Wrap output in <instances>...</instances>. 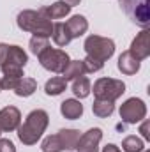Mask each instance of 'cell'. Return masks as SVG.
Returning <instances> with one entry per match:
<instances>
[{
  "label": "cell",
  "instance_id": "6da1fadb",
  "mask_svg": "<svg viewBox=\"0 0 150 152\" xmlns=\"http://www.w3.org/2000/svg\"><path fill=\"white\" fill-rule=\"evenodd\" d=\"M50 122V117L44 110H34L30 112L27 120L18 127V138L21 143L25 145H34L37 143V140L42 136V133L46 131Z\"/></svg>",
  "mask_w": 150,
  "mask_h": 152
},
{
  "label": "cell",
  "instance_id": "7a4b0ae2",
  "mask_svg": "<svg viewBox=\"0 0 150 152\" xmlns=\"http://www.w3.org/2000/svg\"><path fill=\"white\" fill-rule=\"evenodd\" d=\"M27 62H28V57L20 46H9L0 42V69L4 76L21 78Z\"/></svg>",
  "mask_w": 150,
  "mask_h": 152
},
{
  "label": "cell",
  "instance_id": "3957f363",
  "mask_svg": "<svg viewBox=\"0 0 150 152\" xmlns=\"http://www.w3.org/2000/svg\"><path fill=\"white\" fill-rule=\"evenodd\" d=\"M16 23L21 30L25 32H32L34 36H42V37H50L51 30H53V23L51 20H48L44 14H41L39 11H21L16 18Z\"/></svg>",
  "mask_w": 150,
  "mask_h": 152
},
{
  "label": "cell",
  "instance_id": "277c9868",
  "mask_svg": "<svg viewBox=\"0 0 150 152\" xmlns=\"http://www.w3.org/2000/svg\"><path fill=\"white\" fill-rule=\"evenodd\" d=\"M83 48L87 51V57H92L99 62H106L115 53V42L111 39L101 37V36H88L85 39Z\"/></svg>",
  "mask_w": 150,
  "mask_h": 152
},
{
  "label": "cell",
  "instance_id": "5b68a950",
  "mask_svg": "<svg viewBox=\"0 0 150 152\" xmlns=\"http://www.w3.org/2000/svg\"><path fill=\"white\" fill-rule=\"evenodd\" d=\"M122 11L129 16L131 21H134L141 28H149L150 25V9L149 0H118Z\"/></svg>",
  "mask_w": 150,
  "mask_h": 152
},
{
  "label": "cell",
  "instance_id": "8992f818",
  "mask_svg": "<svg viewBox=\"0 0 150 152\" xmlns=\"http://www.w3.org/2000/svg\"><path fill=\"white\" fill-rule=\"evenodd\" d=\"M125 92V83L115 78H99L94 83V96L95 99L104 101H117Z\"/></svg>",
  "mask_w": 150,
  "mask_h": 152
},
{
  "label": "cell",
  "instance_id": "52a82bcc",
  "mask_svg": "<svg viewBox=\"0 0 150 152\" xmlns=\"http://www.w3.org/2000/svg\"><path fill=\"white\" fill-rule=\"evenodd\" d=\"M41 66L51 73H64V69L67 67L69 64V55L64 51V50H58V48H46L41 55L37 57Z\"/></svg>",
  "mask_w": 150,
  "mask_h": 152
},
{
  "label": "cell",
  "instance_id": "ba28073f",
  "mask_svg": "<svg viewBox=\"0 0 150 152\" xmlns=\"http://www.w3.org/2000/svg\"><path fill=\"white\" fill-rule=\"evenodd\" d=\"M147 115V106L141 99L138 97H131L127 99L122 106H120V118L125 124H136L141 122Z\"/></svg>",
  "mask_w": 150,
  "mask_h": 152
},
{
  "label": "cell",
  "instance_id": "9c48e42d",
  "mask_svg": "<svg viewBox=\"0 0 150 152\" xmlns=\"http://www.w3.org/2000/svg\"><path fill=\"white\" fill-rule=\"evenodd\" d=\"M150 32L149 28H143L136 37L134 41L131 42V48H129V53L136 58V60H145L147 57L150 55Z\"/></svg>",
  "mask_w": 150,
  "mask_h": 152
},
{
  "label": "cell",
  "instance_id": "30bf717a",
  "mask_svg": "<svg viewBox=\"0 0 150 152\" xmlns=\"http://www.w3.org/2000/svg\"><path fill=\"white\" fill-rule=\"evenodd\" d=\"M101 138H103V131L99 127L88 129L83 136H79L76 149H78V152H99Z\"/></svg>",
  "mask_w": 150,
  "mask_h": 152
},
{
  "label": "cell",
  "instance_id": "8fae6325",
  "mask_svg": "<svg viewBox=\"0 0 150 152\" xmlns=\"http://www.w3.org/2000/svg\"><path fill=\"white\" fill-rule=\"evenodd\" d=\"M21 113L16 106H5L0 110V131H14L20 127Z\"/></svg>",
  "mask_w": 150,
  "mask_h": 152
},
{
  "label": "cell",
  "instance_id": "7c38bea8",
  "mask_svg": "<svg viewBox=\"0 0 150 152\" xmlns=\"http://www.w3.org/2000/svg\"><path fill=\"white\" fill-rule=\"evenodd\" d=\"M41 14H44L48 20H60V18H66L69 12H71V7L64 2H55L51 5H44L39 9Z\"/></svg>",
  "mask_w": 150,
  "mask_h": 152
},
{
  "label": "cell",
  "instance_id": "4fadbf2b",
  "mask_svg": "<svg viewBox=\"0 0 150 152\" xmlns=\"http://www.w3.org/2000/svg\"><path fill=\"white\" fill-rule=\"evenodd\" d=\"M118 71H122L124 75H136L140 71V60H136L129 51H124L118 57Z\"/></svg>",
  "mask_w": 150,
  "mask_h": 152
},
{
  "label": "cell",
  "instance_id": "5bb4252c",
  "mask_svg": "<svg viewBox=\"0 0 150 152\" xmlns=\"http://www.w3.org/2000/svg\"><path fill=\"white\" fill-rule=\"evenodd\" d=\"M60 113L69 120H76L83 115V104L76 99H66L60 104Z\"/></svg>",
  "mask_w": 150,
  "mask_h": 152
},
{
  "label": "cell",
  "instance_id": "9a60e30c",
  "mask_svg": "<svg viewBox=\"0 0 150 152\" xmlns=\"http://www.w3.org/2000/svg\"><path fill=\"white\" fill-rule=\"evenodd\" d=\"M51 37L55 41L57 46H67L73 37H71V32L67 28L66 23H53V30H51Z\"/></svg>",
  "mask_w": 150,
  "mask_h": 152
},
{
  "label": "cell",
  "instance_id": "2e32d148",
  "mask_svg": "<svg viewBox=\"0 0 150 152\" xmlns=\"http://www.w3.org/2000/svg\"><path fill=\"white\" fill-rule=\"evenodd\" d=\"M66 25H67V28H69L71 37H73V39L83 36V34L87 32V28H88V21H87V18H85V16H81V14L73 16Z\"/></svg>",
  "mask_w": 150,
  "mask_h": 152
},
{
  "label": "cell",
  "instance_id": "e0dca14e",
  "mask_svg": "<svg viewBox=\"0 0 150 152\" xmlns=\"http://www.w3.org/2000/svg\"><path fill=\"white\" fill-rule=\"evenodd\" d=\"M37 90V81L34 78H21L14 87V94L20 97H28Z\"/></svg>",
  "mask_w": 150,
  "mask_h": 152
},
{
  "label": "cell",
  "instance_id": "ac0fdd59",
  "mask_svg": "<svg viewBox=\"0 0 150 152\" xmlns=\"http://www.w3.org/2000/svg\"><path fill=\"white\" fill-rule=\"evenodd\" d=\"M87 73V69H85V66H83V60H69V64H67V67L64 69V73H62V78L64 80H76V78H79V76H85Z\"/></svg>",
  "mask_w": 150,
  "mask_h": 152
},
{
  "label": "cell",
  "instance_id": "d6986e66",
  "mask_svg": "<svg viewBox=\"0 0 150 152\" xmlns=\"http://www.w3.org/2000/svg\"><path fill=\"white\" fill-rule=\"evenodd\" d=\"M58 136H60V140H62L64 149L73 151V149H76V145H78L79 131H76V129H60V131H58Z\"/></svg>",
  "mask_w": 150,
  "mask_h": 152
},
{
  "label": "cell",
  "instance_id": "ffe728a7",
  "mask_svg": "<svg viewBox=\"0 0 150 152\" xmlns=\"http://www.w3.org/2000/svg\"><path fill=\"white\" fill-rule=\"evenodd\" d=\"M66 87H67V80H64L62 76H55V78H51V80L46 81L44 92L48 96H58V94H62L66 90Z\"/></svg>",
  "mask_w": 150,
  "mask_h": 152
},
{
  "label": "cell",
  "instance_id": "44dd1931",
  "mask_svg": "<svg viewBox=\"0 0 150 152\" xmlns=\"http://www.w3.org/2000/svg\"><path fill=\"white\" fill-rule=\"evenodd\" d=\"M90 90H92V87H90V80L87 76H79V78L73 80V94L76 97L83 99L90 94Z\"/></svg>",
  "mask_w": 150,
  "mask_h": 152
},
{
  "label": "cell",
  "instance_id": "7402d4cb",
  "mask_svg": "<svg viewBox=\"0 0 150 152\" xmlns=\"http://www.w3.org/2000/svg\"><path fill=\"white\" fill-rule=\"evenodd\" d=\"M113 110H115L113 101L95 99V101H94V104H92V112H94V115H95V117H101V118L110 117V115L113 113Z\"/></svg>",
  "mask_w": 150,
  "mask_h": 152
},
{
  "label": "cell",
  "instance_id": "603a6c76",
  "mask_svg": "<svg viewBox=\"0 0 150 152\" xmlns=\"http://www.w3.org/2000/svg\"><path fill=\"white\" fill-rule=\"evenodd\" d=\"M41 149H42V152H62V151H66L58 134H50V136H46V138L42 140Z\"/></svg>",
  "mask_w": 150,
  "mask_h": 152
},
{
  "label": "cell",
  "instance_id": "cb8c5ba5",
  "mask_svg": "<svg viewBox=\"0 0 150 152\" xmlns=\"http://www.w3.org/2000/svg\"><path fill=\"white\" fill-rule=\"evenodd\" d=\"M143 140H140L138 136H127L122 142V149L125 152H143Z\"/></svg>",
  "mask_w": 150,
  "mask_h": 152
},
{
  "label": "cell",
  "instance_id": "d4e9b609",
  "mask_svg": "<svg viewBox=\"0 0 150 152\" xmlns=\"http://www.w3.org/2000/svg\"><path fill=\"white\" fill-rule=\"evenodd\" d=\"M28 46H30V51L34 53V55H41L46 48H50V42H48V37H42V36H34V37L30 39V42H28Z\"/></svg>",
  "mask_w": 150,
  "mask_h": 152
},
{
  "label": "cell",
  "instance_id": "484cf974",
  "mask_svg": "<svg viewBox=\"0 0 150 152\" xmlns=\"http://www.w3.org/2000/svg\"><path fill=\"white\" fill-rule=\"evenodd\" d=\"M83 66H85L87 73H97V71L103 69L104 62H99V60H95V58H92V57H87V58L83 60Z\"/></svg>",
  "mask_w": 150,
  "mask_h": 152
},
{
  "label": "cell",
  "instance_id": "4316f807",
  "mask_svg": "<svg viewBox=\"0 0 150 152\" xmlns=\"http://www.w3.org/2000/svg\"><path fill=\"white\" fill-rule=\"evenodd\" d=\"M21 78H14V76H4L2 80H0V85H2V88L4 90H14V87L18 85V81H20Z\"/></svg>",
  "mask_w": 150,
  "mask_h": 152
},
{
  "label": "cell",
  "instance_id": "83f0119b",
  "mask_svg": "<svg viewBox=\"0 0 150 152\" xmlns=\"http://www.w3.org/2000/svg\"><path fill=\"white\" fill-rule=\"evenodd\" d=\"M0 152H16V147L11 140H0Z\"/></svg>",
  "mask_w": 150,
  "mask_h": 152
},
{
  "label": "cell",
  "instance_id": "f1b7e54d",
  "mask_svg": "<svg viewBox=\"0 0 150 152\" xmlns=\"http://www.w3.org/2000/svg\"><path fill=\"white\" fill-rule=\"evenodd\" d=\"M140 133L143 134V138L145 140H150V133H149V122L145 120L143 124H141V129H140Z\"/></svg>",
  "mask_w": 150,
  "mask_h": 152
},
{
  "label": "cell",
  "instance_id": "f546056e",
  "mask_svg": "<svg viewBox=\"0 0 150 152\" xmlns=\"http://www.w3.org/2000/svg\"><path fill=\"white\" fill-rule=\"evenodd\" d=\"M103 152H120V149H118L117 145H113V143H108V145L103 149Z\"/></svg>",
  "mask_w": 150,
  "mask_h": 152
},
{
  "label": "cell",
  "instance_id": "4dcf8cb0",
  "mask_svg": "<svg viewBox=\"0 0 150 152\" xmlns=\"http://www.w3.org/2000/svg\"><path fill=\"white\" fill-rule=\"evenodd\" d=\"M62 2H64V4H67L69 7H74V5H78L81 0H62Z\"/></svg>",
  "mask_w": 150,
  "mask_h": 152
},
{
  "label": "cell",
  "instance_id": "1f68e13d",
  "mask_svg": "<svg viewBox=\"0 0 150 152\" xmlns=\"http://www.w3.org/2000/svg\"><path fill=\"white\" fill-rule=\"evenodd\" d=\"M143 152H150V151H143Z\"/></svg>",
  "mask_w": 150,
  "mask_h": 152
},
{
  "label": "cell",
  "instance_id": "d6a6232c",
  "mask_svg": "<svg viewBox=\"0 0 150 152\" xmlns=\"http://www.w3.org/2000/svg\"><path fill=\"white\" fill-rule=\"evenodd\" d=\"M0 90H2V85H0Z\"/></svg>",
  "mask_w": 150,
  "mask_h": 152
},
{
  "label": "cell",
  "instance_id": "836d02e7",
  "mask_svg": "<svg viewBox=\"0 0 150 152\" xmlns=\"http://www.w3.org/2000/svg\"><path fill=\"white\" fill-rule=\"evenodd\" d=\"M0 133H2V131H0Z\"/></svg>",
  "mask_w": 150,
  "mask_h": 152
}]
</instances>
